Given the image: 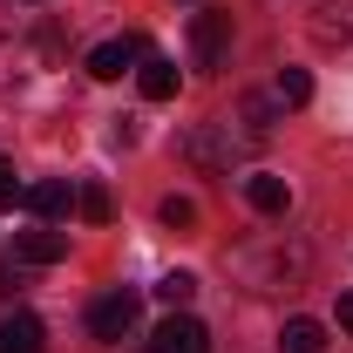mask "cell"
<instances>
[{
    "mask_svg": "<svg viewBox=\"0 0 353 353\" xmlns=\"http://www.w3.org/2000/svg\"><path fill=\"white\" fill-rule=\"evenodd\" d=\"M41 319H34V312H7V319H0V353H41Z\"/></svg>",
    "mask_w": 353,
    "mask_h": 353,
    "instance_id": "obj_12",
    "label": "cell"
},
{
    "mask_svg": "<svg viewBox=\"0 0 353 353\" xmlns=\"http://www.w3.org/2000/svg\"><path fill=\"white\" fill-rule=\"evenodd\" d=\"M143 353H211V333H204V319L170 312V319L150 333V347H143Z\"/></svg>",
    "mask_w": 353,
    "mask_h": 353,
    "instance_id": "obj_5",
    "label": "cell"
},
{
    "mask_svg": "<svg viewBox=\"0 0 353 353\" xmlns=\"http://www.w3.org/2000/svg\"><path fill=\"white\" fill-rule=\"evenodd\" d=\"M190 61H197V68H224V61H231V14H224V7L190 14Z\"/></svg>",
    "mask_w": 353,
    "mask_h": 353,
    "instance_id": "obj_4",
    "label": "cell"
},
{
    "mask_svg": "<svg viewBox=\"0 0 353 353\" xmlns=\"http://www.w3.org/2000/svg\"><path fill=\"white\" fill-rule=\"evenodd\" d=\"M231 272L245 279V292H279V285H292L299 272H306V252H285V245H245V252H231Z\"/></svg>",
    "mask_w": 353,
    "mask_h": 353,
    "instance_id": "obj_2",
    "label": "cell"
},
{
    "mask_svg": "<svg viewBox=\"0 0 353 353\" xmlns=\"http://www.w3.org/2000/svg\"><path fill=\"white\" fill-rule=\"evenodd\" d=\"M136 88H143V102H170L176 95V61L143 54V61H136Z\"/></svg>",
    "mask_w": 353,
    "mask_h": 353,
    "instance_id": "obj_11",
    "label": "cell"
},
{
    "mask_svg": "<svg viewBox=\"0 0 353 353\" xmlns=\"http://www.w3.org/2000/svg\"><path fill=\"white\" fill-rule=\"evenodd\" d=\"M333 319H340V333H353V292H340V312Z\"/></svg>",
    "mask_w": 353,
    "mask_h": 353,
    "instance_id": "obj_19",
    "label": "cell"
},
{
    "mask_svg": "<svg viewBox=\"0 0 353 353\" xmlns=\"http://www.w3.org/2000/svg\"><path fill=\"white\" fill-rule=\"evenodd\" d=\"M312 41L319 48H353V0H319L312 7Z\"/></svg>",
    "mask_w": 353,
    "mask_h": 353,
    "instance_id": "obj_9",
    "label": "cell"
},
{
    "mask_svg": "<svg viewBox=\"0 0 353 353\" xmlns=\"http://www.w3.org/2000/svg\"><path fill=\"white\" fill-rule=\"evenodd\" d=\"M245 204H252L259 218H285V211H292V183L272 176V170H252L245 176Z\"/></svg>",
    "mask_w": 353,
    "mask_h": 353,
    "instance_id": "obj_8",
    "label": "cell"
},
{
    "mask_svg": "<svg viewBox=\"0 0 353 353\" xmlns=\"http://www.w3.org/2000/svg\"><path fill=\"white\" fill-rule=\"evenodd\" d=\"M163 224H170V231H190V224H197V204H190V197H163Z\"/></svg>",
    "mask_w": 353,
    "mask_h": 353,
    "instance_id": "obj_17",
    "label": "cell"
},
{
    "mask_svg": "<svg viewBox=\"0 0 353 353\" xmlns=\"http://www.w3.org/2000/svg\"><path fill=\"white\" fill-rule=\"evenodd\" d=\"M136 319H143V292H136V285H116V292H102V299L88 306V333H95V340H130Z\"/></svg>",
    "mask_w": 353,
    "mask_h": 353,
    "instance_id": "obj_3",
    "label": "cell"
},
{
    "mask_svg": "<svg viewBox=\"0 0 353 353\" xmlns=\"http://www.w3.org/2000/svg\"><path fill=\"white\" fill-rule=\"evenodd\" d=\"M190 292H197V279H190V272H163V279H157V299H163L170 312L190 306Z\"/></svg>",
    "mask_w": 353,
    "mask_h": 353,
    "instance_id": "obj_15",
    "label": "cell"
},
{
    "mask_svg": "<svg viewBox=\"0 0 353 353\" xmlns=\"http://www.w3.org/2000/svg\"><path fill=\"white\" fill-rule=\"evenodd\" d=\"M252 150H259V136L245 130V123H231V116H211V123H197V130L183 136V163L204 170V176H231Z\"/></svg>",
    "mask_w": 353,
    "mask_h": 353,
    "instance_id": "obj_1",
    "label": "cell"
},
{
    "mask_svg": "<svg viewBox=\"0 0 353 353\" xmlns=\"http://www.w3.org/2000/svg\"><path fill=\"white\" fill-rule=\"evenodd\" d=\"M7 170H14V163H7V157H0V176H7Z\"/></svg>",
    "mask_w": 353,
    "mask_h": 353,
    "instance_id": "obj_21",
    "label": "cell"
},
{
    "mask_svg": "<svg viewBox=\"0 0 353 353\" xmlns=\"http://www.w3.org/2000/svg\"><path fill=\"white\" fill-rule=\"evenodd\" d=\"M272 102H279V109H306V102H312V75H306V68H279Z\"/></svg>",
    "mask_w": 353,
    "mask_h": 353,
    "instance_id": "obj_14",
    "label": "cell"
},
{
    "mask_svg": "<svg viewBox=\"0 0 353 353\" xmlns=\"http://www.w3.org/2000/svg\"><path fill=\"white\" fill-rule=\"evenodd\" d=\"M279 353H326V326H319V319H285Z\"/></svg>",
    "mask_w": 353,
    "mask_h": 353,
    "instance_id": "obj_13",
    "label": "cell"
},
{
    "mask_svg": "<svg viewBox=\"0 0 353 353\" xmlns=\"http://www.w3.org/2000/svg\"><path fill=\"white\" fill-rule=\"evenodd\" d=\"M14 259H21V265H61V259H68V231H61V224L21 231V238H14Z\"/></svg>",
    "mask_w": 353,
    "mask_h": 353,
    "instance_id": "obj_7",
    "label": "cell"
},
{
    "mask_svg": "<svg viewBox=\"0 0 353 353\" xmlns=\"http://www.w3.org/2000/svg\"><path fill=\"white\" fill-rule=\"evenodd\" d=\"M68 204H75V197H68V183H61V176L28 183V211H34L41 224H61V218H68Z\"/></svg>",
    "mask_w": 353,
    "mask_h": 353,
    "instance_id": "obj_10",
    "label": "cell"
},
{
    "mask_svg": "<svg viewBox=\"0 0 353 353\" xmlns=\"http://www.w3.org/2000/svg\"><path fill=\"white\" fill-rule=\"evenodd\" d=\"M7 292H14V279H7V272H0V299H7Z\"/></svg>",
    "mask_w": 353,
    "mask_h": 353,
    "instance_id": "obj_20",
    "label": "cell"
},
{
    "mask_svg": "<svg viewBox=\"0 0 353 353\" xmlns=\"http://www.w3.org/2000/svg\"><path fill=\"white\" fill-rule=\"evenodd\" d=\"M28 7H41V0H28Z\"/></svg>",
    "mask_w": 353,
    "mask_h": 353,
    "instance_id": "obj_22",
    "label": "cell"
},
{
    "mask_svg": "<svg viewBox=\"0 0 353 353\" xmlns=\"http://www.w3.org/2000/svg\"><path fill=\"white\" fill-rule=\"evenodd\" d=\"M143 54H150L143 34H116V41H102L95 54H88V75H95V82H116V75H130Z\"/></svg>",
    "mask_w": 353,
    "mask_h": 353,
    "instance_id": "obj_6",
    "label": "cell"
},
{
    "mask_svg": "<svg viewBox=\"0 0 353 353\" xmlns=\"http://www.w3.org/2000/svg\"><path fill=\"white\" fill-rule=\"evenodd\" d=\"M75 204H82V218H88V224H109V211H116L102 183H88V190H82V197H75Z\"/></svg>",
    "mask_w": 353,
    "mask_h": 353,
    "instance_id": "obj_16",
    "label": "cell"
},
{
    "mask_svg": "<svg viewBox=\"0 0 353 353\" xmlns=\"http://www.w3.org/2000/svg\"><path fill=\"white\" fill-rule=\"evenodd\" d=\"M14 204H28V190L14 183V170H7V176H0V211H14Z\"/></svg>",
    "mask_w": 353,
    "mask_h": 353,
    "instance_id": "obj_18",
    "label": "cell"
}]
</instances>
